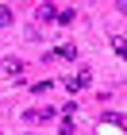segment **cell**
Returning <instances> with one entry per match:
<instances>
[{"label":"cell","mask_w":127,"mask_h":135,"mask_svg":"<svg viewBox=\"0 0 127 135\" xmlns=\"http://www.w3.org/2000/svg\"><path fill=\"white\" fill-rule=\"evenodd\" d=\"M119 4H123V12H127V0H119Z\"/></svg>","instance_id":"cell-1"}]
</instances>
